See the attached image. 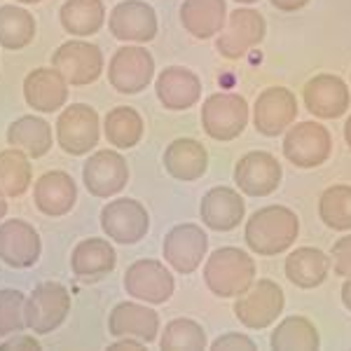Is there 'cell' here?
Returning a JSON list of instances; mask_svg holds the SVG:
<instances>
[{"mask_svg": "<svg viewBox=\"0 0 351 351\" xmlns=\"http://www.w3.org/2000/svg\"><path fill=\"white\" fill-rule=\"evenodd\" d=\"M300 220L288 206L258 208L246 223L243 239L256 256H281L295 243Z\"/></svg>", "mask_w": 351, "mask_h": 351, "instance_id": "obj_1", "label": "cell"}, {"mask_svg": "<svg viewBox=\"0 0 351 351\" xmlns=\"http://www.w3.org/2000/svg\"><path fill=\"white\" fill-rule=\"evenodd\" d=\"M204 281L213 295L239 298L256 284V263L241 248L223 246L208 256Z\"/></svg>", "mask_w": 351, "mask_h": 351, "instance_id": "obj_2", "label": "cell"}, {"mask_svg": "<svg viewBox=\"0 0 351 351\" xmlns=\"http://www.w3.org/2000/svg\"><path fill=\"white\" fill-rule=\"evenodd\" d=\"M248 124V104L239 94H213L202 106V127L213 141H234Z\"/></svg>", "mask_w": 351, "mask_h": 351, "instance_id": "obj_3", "label": "cell"}, {"mask_svg": "<svg viewBox=\"0 0 351 351\" xmlns=\"http://www.w3.org/2000/svg\"><path fill=\"white\" fill-rule=\"evenodd\" d=\"M71 311V293L56 281L33 288L26 300V326L38 335H47L66 321Z\"/></svg>", "mask_w": 351, "mask_h": 351, "instance_id": "obj_4", "label": "cell"}, {"mask_svg": "<svg viewBox=\"0 0 351 351\" xmlns=\"http://www.w3.org/2000/svg\"><path fill=\"white\" fill-rule=\"evenodd\" d=\"M284 291L274 281L260 279L243 295L237 298L234 316L239 319L241 326L251 328V330H263V328L274 324L276 316L284 311Z\"/></svg>", "mask_w": 351, "mask_h": 351, "instance_id": "obj_5", "label": "cell"}, {"mask_svg": "<svg viewBox=\"0 0 351 351\" xmlns=\"http://www.w3.org/2000/svg\"><path fill=\"white\" fill-rule=\"evenodd\" d=\"M332 152L330 132L319 122H300L288 129L284 138V155L300 169H314L328 162Z\"/></svg>", "mask_w": 351, "mask_h": 351, "instance_id": "obj_6", "label": "cell"}, {"mask_svg": "<svg viewBox=\"0 0 351 351\" xmlns=\"http://www.w3.org/2000/svg\"><path fill=\"white\" fill-rule=\"evenodd\" d=\"M56 141L68 155H87L99 143V112L84 104H73L56 120Z\"/></svg>", "mask_w": 351, "mask_h": 351, "instance_id": "obj_7", "label": "cell"}, {"mask_svg": "<svg viewBox=\"0 0 351 351\" xmlns=\"http://www.w3.org/2000/svg\"><path fill=\"white\" fill-rule=\"evenodd\" d=\"M52 66L73 87H84L99 80L104 71V54L92 43L71 40L64 43L52 56Z\"/></svg>", "mask_w": 351, "mask_h": 351, "instance_id": "obj_8", "label": "cell"}, {"mask_svg": "<svg viewBox=\"0 0 351 351\" xmlns=\"http://www.w3.org/2000/svg\"><path fill=\"white\" fill-rule=\"evenodd\" d=\"M265 33H267V21L263 14L251 8L234 10L228 19V26L220 31L216 49L225 59H239L265 40Z\"/></svg>", "mask_w": 351, "mask_h": 351, "instance_id": "obj_9", "label": "cell"}, {"mask_svg": "<svg viewBox=\"0 0 351 351\" xmlns=\"http://www.w3.org/2000/svg\"><path fill=\"white\" fill-rule=\"evenodd\" d=\"M155 59L143 47H120L108 64V80L120 94H138L152 82Z\"/></svg>", "mask_w": 351, "mask_h": 351, "instance_id": "obj_10", "label": "cell"}, {"mask_svg": "<svg viewBox=\"0 0 351 351\" xmlns=\"http://www.w3.org/2000/svg\"><path fill=\"white\" fill-rule=\"evenodd\" d=\"M101 228L117 243H138L148 234L150 218L148 211L136 199H112L101 211Z\"/></svg>", "mask_w": 351, "mask_h": 351, "instance_id": "obj_11", "label": "cell"}, {"mask_svg": "<svg viewBox=\"0 0 351 351\" xmlns=\"http://www.w3.org/2000/svg\"><path fill=\"white\" fill-rule=\"evenodd\" d=\"M173 276L160 260H136L124 271V291L136 300L162 304L173 295Z\"/></svg>", "mask_w": 351, "mask_h": 351, "instance_id": "obj_12", "label": "cell"}, {"mask_svg": "<svg viewBox=\"0 0 351 351\" xmlns=\"http://www.w3.org/2000/svg\"><path fill=\"white\" fill-rule=\"evenodd\" d=\"M208 248V237L199 225L195 223H183L164 237V260L169 265L180 271V274H192L202 265V258L206 256Z\"/></svg>", "mask_w": 351, "mask_h": 351, "instance_id": "obj_13", "label": "cell"}, {"mask_svg": "<svg viewBox=\"0 0 351 351\" xmlns=\"http://www.w3.org/2000/svg\"><path fill=\"white\" fill-rule=\"evenodd\" d=\"M281 164L263 150L246 152L234 167V183L248 197H267L281 183Z\"/></svg>", "mask_w": 351, "mask_h": 351, "instance_id": "obj_14", "label": "cell"}, {"mask_svg": "<svg viewBox=\"0 0 351 351\" xmlns=\"http://www.w3.org/2000/svg\"><path fill=\"white\" fill-rule=\"evenodd\" d=\"M302 99L311 115L321 117V120H337L349 110L351 104L347 82L339 75H330V73H321V75L311 77L302 89Z\"/></svg>", "mask_w": 351, "mask_h": 351, "instance_id": "obj_15", "label": "cell"}, {"mask_svg": "<svg viewBox=\"0 0 351 351\" xmlns=\"http://www.w3.org/2000/svg\"><path fill=\"white\" fill-rule=\"evenodd\" d=\"M298 117V99L286 87H267L253 106V124L263 136L284 134Z\"/></svg>", "mask_w": 351, "mask_h": 351, "instance_id": "obj_16", "label": "cell"}, {"mask_svg": "<svg viewBox=\"0 0 351 351\" xmlns=\"http://www.w3.org/2000/svg\"><path fill=\"white\" fill-rule=\"evenodd\" d=\"M82 180L89 195L106 199V197H112L124 190V185L129 180V167L120 152L101 150L84 162Z\"/></svg>", "mask_w": 351, "mask_h": 351, "instance_id": "obj_17", "label": "cell"}, {"mask_svg": "<svg viewBox=\"0 0 351 351\" xmlns=\"http://www.w3.org/2000/svg\"><path fill=\"white\" fill-rule=\"evenodd\" d=\"M108 28L122 43H150L157 36V14L143 0H124L112 8Z\"/></svg>", "mask_w": 351, "mask_h": 351, "instance_id": "obj_18", "label": "cell"}, {"mask_svg": "<svg viewBox=\"0 0 351 351\" xmlns=\"http://www.w3.org/2000/svg\"><path fill=\"white\" fill-rule=\"evenodd\" d=\"M43 243L26 220H5L0 225V258L14 269H26L40 260Z\"/></svg>", "mask_w": 351, "mask_h": 351, "instance_id": "obj_19", "label": "cell"}, {"mask_svg": "<svg viewBox=\"0 0 351 351\" xmlns=\"http://www.w3.org/2000/svg\"><path fill=\"white\" fill-rule=\"evenodd\" d=\"M157 99L167 110H188L199 101L202 80L183 66H169L155 82Z\"/></svg>", "mask_w": 351, "mask_h": 351, "instance_id": "obj_20", "label": "cell"}, {"mask_svg": "<svg viewBox=\"0 0 351 351\" xmlns=\"http://www.w3.org/2000/svg\"><path fill=\"white\" fill-rule=\"evenodd\" d=\"M24 99L33 110L54 112L66 106L68 82L59 71L52 68H36L24 80Z\"/></svg>", "mask_w": 351, "mask_h": 351, "instance_id": "obj_21", "label": "cell"}, {"mask_svg": "<svg viewBox=\"0 0 351 351\" xmlns=\"http://www.w3.org/2000/svg\"><path fill=\"white\" fill-rule=\"evenodd\" d=\"M199 213L206 228L216 232H230L239 228L246 213V204H243L241 195L232 188H213L202 197Z\"/></svg>", "mask_w": 351, "mask_h": 351, "instance_id": "obj_22", "label": "cell"}, {"mask_svg": "<svg viewBox=\"0 0 351 351\" xmlns=\"http://www.w3.org/2000/svg\"><path fill=\"white\" fill-rule=\"evenodd\" d=\"M33 199H36V206L45 216H66L75 206L77 185L66 171H47L36 180Z\"/></svg>", "mask_w": 351, "mask_h": 351, "instance_id": "obj_23", "label": "cell"}, {"mask_svg": "<svg viewBox=\"0 0 351 351\" xmlns=\"http://www.w3.org/2000/svg\"><path fill=\"white\" fill-rule=\"evenodd\" d=\"M108 332L112 337H138L143 342H152L160 332V316L145 304L120 302L110 311Z\"/></svg>", "mask_w": 351, "mask_h": 351, "instance_id": "obj_24", "label": "cell"}, {"mask_svg": "<svg viewBox=\"0 0 351 351\" xmlns=\"http://www.w3.org/2000/svg\"><path fill=\"white\" fill-rule=\"evenodd\" d=\"M164 169L183 183L199 180L208 169V152L195 138H176L164 150Z\"/></svg>", "mask_w": 351, "mask_h": 351, "instance_id": "obj_25", "label": "cell"}, {"mask_svg": "<svg viewBox=\"0 0 351 351\" xmlns=\"http://www.w3.org/2000/svg\"><path fill=\"white\" fill-rule=\"evenodd\" d=\"M117 265V253L106 239L92 237L75 246L71 256V269L80 281H99Z\"/></svg>", "mask_w": 351, "mask_h": 351, "instance_id": "obj_26", "label": "cell"}, {"mask_svg": "<svg viewBox=\"0 0 351 351\" xmlns=\"http://www.w3.org/2000/svg\"><path fill=\"white\" fill-rule=\"evenodd\" d=\"M228 21V5L225 0H183L180 8V24L190 36L208 40L218 36Z\"/></svg>", "mask_w": 351, "mask_h": 351, "instance_id": "obj_27", "label": "cell"}, {"mask_svg": "<svg viewBox=\"0 0 351 351\" xmlns=\"http://www.w3.org/2000/svg\"><path fill=\"white\" fill-rule=\"evenodd\" d=\"M286 276L298 288H316L321 286L330 274V258L324 251L311 246L295 248L286 258Z\"/></svg>", "mask_w": 351, "mask_h": 351, "instance_id": "obj_28", "label": "cell"}, {"mask_svg": "<svg viewBox=\"0 0 351 351\" xmlns=\"http://www.w3.org/2000/svg\"><path fill=\"white\" fill-rule=\"evenodd\" d=\"M8 143L12 148L26 150L31 157H43L52 148V127L36 115L19 117L10 124L8 129Z\"/></svg>", "mask_w": 351, "mask_h": 351, "instance_id": "obj_29", "label": "cell"}, {"mask_svg": "<svg viewBox=\"0 0 351 351\" xmlns=\"http://www.w3.org/2000/svg\"><path fill=\"white\" fill-rule=\"evenodd\" d=\"M271 349L279 351H314L321 347L316 326L304 316H288L274 328L269 337Z\"/></svg>", "mask_w": 351, "mask_h": 351, "instance_id": "obj_30", "label": "cell"}, {"mask_svg": "<svg viewBox=\"0 0 351 351\" xmlns=\"http://www.w3.org/2000/svg\"><path fill=\"white\" fill-rule=\"evenodd\" d=\"M59 19L71 36H94L106 21V8L101 0H66Z\"/></svg>", "mask_w": 351, "mask_h": 351, "instance_id": "obj_31", "label": "cell"}, {"mask_svg": "<svg viewBox=\"0 0 351 351\" xmlns=\"http://www.w3.org/2000/svg\"><path fill=\"white\" fill-rule=\"evenodd\" d=\"M36 38V19L24 8L3 5L0 8V47L5 49H24Z\"/></svg>", "mask_w": 351, "mask_h": 351, "instance_id": "obj_32", "label": "cell"}, {"mask_svg": "<svg viewBox=\"0 0 351 351\" xmlns=\"http://www.w3.org/2000/svg\"><path fill=\"white\" fill-rule=\"evenodd\" d=\"M104 129L108 143H112L115 148L129 150L143 138V117L129 106H120L106 115Z\"/></svg>", "mask_w": 351, "mask_h": 351, "instance_id": "obj_33", "label": "cell"}, {"mask_svg": "<svg viewBox=\"0 0 351 351\" xmlns=\"http://www.w3.org/2000/svg\"><path fill=\"white\" fill-rule=\"evenodd\" d=\"M31 162L19 148L0 152V192L8 197L24 195L31 185Z\"/></svg>", "mask_w": 351, "mask_h": 351, "instance_id": "obj_34", "label": "cell"}, {"mask_svg": "<svg viewBox=\"0 0 351 351\" xmlns=\"http://www.w3.org/2000/svg\"><path fill=\"white\" fill-rule=\"evenodd\" d=\"M319 216L330 230H351V185H332L319 199Z\"/></svg>", "mask_w": 351, "mask_h": 351, "instance_id": "obj_35", "label": "cell"}, {"mask_svg": "<svg viewBox=\"0 0 351 351\" xmlns=\"http://www.w3.org/2000/svg\"><path fill=\"white\" fill-rule=\"evenodd\" d=\"M160 347L167 351H202L206 349V332L192 319H173L164 326Z\"/></svg>", "mask_w": 351, "mask_h": 351, "instance_id": "obj_36", "label": "cell"}, {"mask_svg": "<svg viewBox=\"0 0 351 351\" xmlns=\"http://www.w3.org/2000/svg\"><path fill=\"white\" fill-rule=\"evenodd\" d=\"M26 326V298L21 291H0V337L16 335Z\"/></svg>", "mask_w": 351, "mask_h": 351, "instance_id": "obj_37", "label": "cell"}, {"mask_svg": "<svg viewBox=\"0 0 351 351\" xmlns=\"http://www.w3.org/2000/svg\"><path fill=\"white\" fill-rule=\"evenodd\" d=\"M332 269L337 276H351V234L342 237L332 246Z\"/></svg>", "mask_w": 351, "mask_h": 351, "instance_id": "obj_38", "label": "cell"}, {"mask_svg": "<svg viewBox=\"0 0 351 351\" xmlns=\"http://www.w3.org/2000/svg\"><path fill=\"white\" fill-rule=\"evenodd\" d=\"M213 351H228V349H243V351H253L256 349V342L246 335H239V332H228V335L218 337L216 342L211 344Z\"/></svg>", "mask_w": 351, "mask_h": 351, "instance_id": "obj_39", "label": "cell"}, {"mask_svg": "<svg viewBox=\"0 0 351 351\" xmlns=\"http://www.w3.org/2000/svg\"><path fill=\"white\" fill-rule=\"evenodd\" d=\"M40 342L31 335H14L0 344V351H40Z\"/></svg>", "mask_w": 351, "mask_h": 351, "instance_id": "obj_40", "label": "cell"}, {"mask_svg": "<svg viewBox=\"0 0 351 351\" xmlns=\"http://www.w3.org/2000/svg\"><path fill=\"white\" fill-rule=\"evenodd\" d=\"M279 12H298L304 5H309V0H269Z\"/></svg>", "mask_w": 351, "mask_h": 351, "instance_id": "obj_41", "label": "cell"}, {"mask_svg": "<svg viewBox=\"0 0 351 351\" xmlns=\"http://www.w3.org/2000/svg\"><path fill=\"white\" fill-rule=\"evenodd\" d=\"M110 351H127V349H143V339H134V337H117V342H112Z\"/></svg>", "mask_w": 351, "mask_h": 351, "instance_id": "obj_42", "label": "cell"}, {"mask_svg": "<svg viewBox=\"0 0 351 351\" xmlns=\"http://www.w3.org/2000/svg\"><path fill=\"white\" fill-rule=\"evenodd\" d=\"M342 302H344V307L351 311V276H347V281H344V286H342Z\"/></svg>", "mask_w": 351, "mask_h": 351, "instance_id": "obj_43", "label": "cell"}, {"mask_svg": "<svg viewBox=\"0 0 351 351\" xmlns=\"http://www.w3.org/2000/svg\"><path fill=\"white\" fill-rule=\"evenodd\" d=\"M344 138H347V145L351 148V117L347 120V124H344Z\"/></svg>", "mask_w": 351, "mask_h": 351, "instance_id": "obj_44", "label": "cell"}, {"mask_svg": "<svg viewBox=\"0 0 351 351\" xmlns=\"http://www.w3.org/2000/svg\"><path fill=\"white\" fill-rule=\"evenodd\" d=\"M5 213H8V202L3 199V192H0V218H5Z\"/></svg>", "mask_w": 351, "mask_h": 351, "instance_id": "obj_45", "label": "cell"}, {"mask_svg": "<svg viewBox=\"0 0 351 351\" xmlns=\"http://www.w3.org/2000/svg\"><path fill=\"white\" fill-rule=\"evenodd\" d=\"M234 3H241V5H253V3H258V0H234Z\"/></svg>", "mask_w": 351, "mask_h": 351, "instance_id": "obj_46", "label": "cell"}, {"mask_svg": "<svg viewBox=\"0 0 351 351\" xmlns=\"http://www.w3.org/2000/svg\"><path fill=\"white\" fill-rule=\"evenodd\" d=\"M19 3H24V5H33V3H40V0H19Z\"/></svg>", "mask_w": 351, "mask_h": 351, "instance_id": "obj_47", "label": "cell"}]
</instances>
